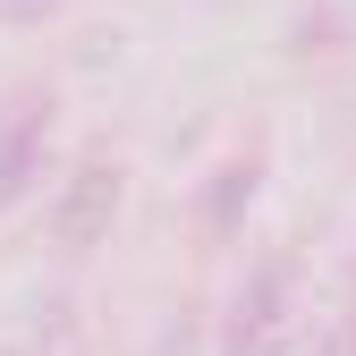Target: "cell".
Returning <instances> with one entry per match:
<instances>
[{
	"mask_svg": "<svg viewBox=\"0 0 356 356\" xmlns=\"http://www.w3.org/2000/svg\"><path fill=\"white\" fill-rule=\"evenodd\" d=\"M119 161H76L68 170V187L51 195V238L68 246V254H85V246H102L111 238V220H119Z\"/></svg>",
	"mask_w": 356,
	"mask_h": 356,
	"instance_id": "1",
	"label": "cell"
},
{
	"mask_svg": "<svg viewBox=\"0 0 356 356\" xmlns=\"http://www.w3.org/2000/svg\"><path fill=\"white\" fill-rule=\"evenodd\" d=\"M280 339H289V263H263L229 305L220 356H280Z\"/></svg>",
	"mask_w": 356,
	"mask_h": 356,
	"instance_id": "2",
	"label": "cell"
},
{
	"mask_svg": "<svg viewBox=\"0 0 356 356\" xmlns=\"http://www.w3.org/2000/svg\"><path fill=\"white\" fill-rule=\"evenodd\" d=\"M42 153H51V94L0 102V212L42 178Z\"/></svg>",
	"mask_w": 356,
	"mask_h": 356,
	"instance_id": "3",
	"label": "cell"
},
{
	"mask_svg": "<svg viewBox=\"0 0 356 356\" xmlns=\"http://www.w3.org/2000/svg\"><path fill=\"white\" fill-rule=\"evenodd\" d=\"M238 204H254V161H229V170H220V187H212V229H229Z\"/></svg>",
	"mask_w": 356,
	"mask_h": 356,
	"instance_id": "4",
	"label": "cell"
},
{
	"mask_svg": "<svg viewBox=\"0 0 356 356\" xmlns=\"http://www.w3.org/2000/svg\"><path fill=\"white\" fill-rule=\"evenodd\" d=\"M60 9H76V0H0V26H42Z\"/></svg>",
	"mask_w": 356,
	"mask_h": 356,
	"instance_id": "5",
	"label": "cell"
},
{
	"mask_svg": "<svg viewBox=\"0 0 356 356\" xmlns=\"http://www.w3.org/2000/svg\"><path fill=\"white\" fill-rule=\"evenodd\" d=\"M323 356H356V314H348V323L331 331V348H323Z\"/></svg>",
	"mask_w": 356,
	"mask_h": 356,
	"instance_id": "6",
	"label": "cell"
}]
</instances>
